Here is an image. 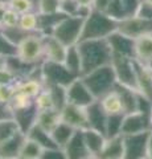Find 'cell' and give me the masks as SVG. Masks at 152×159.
I'll list each match as a JSON object with an SVG mask.
<instances>
[{
  "mask_svg": "<svg viewBox=\"0 0 152 159\" xmlns=\"http://www.w3.org/2000/svg\"><path fill=\"white\" fill-rule=\"evenodd\" d=\"M82 61V74H86L97 68L110 65L112 60V51L107 39L83 40L77 44Z\"/></svg>",
  "mask_w": 152,
  "mask_h": 159,
  "instance_id": "cell-1",
  "label": "cell"
},
{
  "mask_svg": "<svg viewBox=\"0 0 152 159\" xmlns=\"http://www.w3.org/2000/svg\"><path fill=\"white\" fill-rule=\"evenodd\" d=\"M118 29V21L110 17L106 12L93 11L85 17L80 41L83 40H99L107 39Z\"/></svg>",
  "mask_w": 152,
  "mask_h": 159,
  "instance_id": "cell-2",
  "label": "cell"
},
{
  "mask_svg": "<svg viewBox=\"0 0 152 159\" xmlns=\"http://www.w3.org/2000/svg\"><path fill=\"white\" fill-rule=\"evenodd\" d=\"M81 78L86 84V86L89 88L91 94L95 97V99H99L105 94L111 92L116 84L115 72L112 69L111 64L97 68L86 74H82Z\"/></svg>",
  "mask_w": 152,
  "mask_h": 159,
  "instance_id": "cell-3",
  "label": "cell"
},
{
  "mask_svg": "<svg viewBox=\"0 0 152 159\" xmlns=\"http://www.w3.org/2000/svg\"><path fill=\"white\" fill-rule=\"evenodd\" d=\"M16 56L27 64L41 65L44 62V34H28L21 43L17 44Z\"/></svg>",
  "mask_w": 152,
  "mask_h": 159,
  "instance_id": "cell-4",
  "label": "cell"
},
{
  "mask_svg": "<svg viewBox=\"0 0 152 159\" xmlns=\"http://www.w3.org/2000/svg\"><path fill=\"white\" fill-rule=\"evenodd\" d=\"M83 21H85V17L81 16H65L57 24L52 36L60 40L66 47L76 45V44L80 43Z\"/></svg>",
  "mask_w": 152,
  "mask_h": 159,
  "instance_id": "cell-5",
  "label": "cell"
},
{
  "mask_svg": "<svg viewBox=\"0 0 152 159\" xmlns=\"http://www.w3.org/2000/svg\"><path fill=\"white\" fill-rule=\"evenodd\" d=\"M41 77H42V81L45 84V86L61 85L66 88L76 78L81 76H77V74L70 72L62 62L44 61L41 64Z\"/></svg>",
  "mask_w": 152,
  "mask_h": 159,
  "instance_id": "cell-6",
  "label": "cell"
},
{
  "mask_svg": "<svg viewBox=\"0 0 152 159\" xmlns=\"http://www.w3.org/2000/svg\"><path fill=\"white\" fill-rule=\"evenodd\" d=\"M111 66L115 72L116 82L138 90V89H136V76H135L134 58L112 53Z\"/></svg>",
  "mask_w": 152,
  "mask_h": 159,
  "instance_id": "cell-7",
  "label": "cell"
},
{
  "mask_svg": "<svg viewBox=\"0 0 152 159\" xmlns=\"http://www.w3.org/2000/svg\"><path fill=\"white\" fill-rule=\"evenodd\" d=\"M118 31L131 39H139L145 34L152 33V21L141 19L139 16H131L118 21Z\"/></svg>",
  "mask_w": 152,
  "mask_h": 159,
  "instance_id": "cell-8",
  "label": "cell"
},
{
  "mask_svg": "<svg viewBox=\"0 0 152 159\" xmlns=\"http://www.w3.org/2000/svg\"><path fill=\"white\" fill-rule=\"evenodd\" d=\"M150 131L131 134V135H123L124 137V158L123 159H144V158H147V147H148Z\"/></svg>",
  "mask_w": 152,
  "mask_h": 159,
  "instance_id": "cell-9",
  "label": "cell"
},
{
  "mask_svg": "<svg viewBox=\"0 0 152 159\" xmlns=\"http://www.w3.org/2000/svg\"><path fill=\"white\" fill-rule=\"evenodd\" d=\"M152 130V117L141 111L124 114L122 135H131Z\"/></svg>",
  "mask_w": 152,
  "mask_h": 159,
  "instance_id": "cell-10",
  "label": "cell"
},
{
  "mask_svg": "<svg viewBox=\"0 0 152 159\" xmlns=\"http://www.w3.org/2000/svg\"><path fill=\"white\" fill-rule=\"evenodd\" d=\"M66 97L67 103H73V105L78 106H89L90 103L95 101V97L91 94L89 88L83 82L81 77L76 78L69 86H66Z\"/></svg>",
  "mask_w": 152,
  "mask_h": 159,
  "instance_id": "cell-11",
  "label": "cell"
},
{
  "mask_svg": "<svg viewBox=\"0 0 152 159\" xmlns=\"http://www.w3.org/2000/svg\"><path fill=\"white\" fill-rule=\"evenodd\" d=\"M61 119L63 122H66L67 125H70L72 127H74L76 130L89 129L86 107H83V106L66 103L61 110Z\"/></svg>",
  "mask_w": 152,
  "mask_h": 159,
  "instance_id": "cell-12",
  "label": "cell"
},
{
  "mask_svg": "<svg viewBox=\"0 0 152 159\" xmlns=\"http://www.w3.org/2000/svg\"><path fill=\"white\" fill-rule=\"evenodd\" d=\"M140 0H110L106 13L116 21L135 16Z\"/></svg>",
  "mask_w": 152,
  "mask_h": 159,
  "instance_id": "cell-13",
  "label": "cell"
},
{
  "mask_svg": "<svg viewBox=\"0 0 152 159\" xmlns=\"http://www.w3.org/2000/svg\"><path fill=\"white\" fill-rule=\"evenodd\" d=\"M107 43H109V45L114 54H120V56L134 58V54H135V40L134 39L120 33L116 29L115 32H112L107 37Z\"/></svg>",
  "mask_w": 152,
  "mask_h": 159,
  "instance_id": "cell-14",
  "label": "cell"
},
{
  "mask_svg": "<svg viewBox=\"0 0 152 159\" xmlns=\"http://www.w3.org/2000/svg\"><path fill=\"white\" fill-rule=\"evenodd\" d=\"M25 138V133L17 131L6 141L0 142V157H2V159H19Z\"/></svg>",
  "mask_w": 152,
  "mask_h": 159,
  "instance_id": "cell-15",
  "label": "cell"
},
{
  "mask_svg": "<svg viewBox=\"0 0 152 159\" xmlns=\"http://www.w3.org/2000/svg\"><path fill=\"white\" fill-rule=\"evenodd\" d=\"M67 47L57 40L54 36H44V61L63 62Z\"/></svg>",
  "mask_w": 152,
  "mask_h": 159,
  "instance_id": "cell-16",
  "label": "cell"
},
{
  "mask_svg": "<svg viewBox=\"0 0 152 159\" xmlns=\"http://www.w3.org/2000/svg\"><path fill=\"white\" fill-rule=\"evenodd\" d=\"M63 151H65L67 159H85L89 155L90 151L86 146L82 130H76L70 141L63 147Z\"/></svg>",
  "mask_w": 152,
  "mask_h": 159,
  "instance_id": "cell-17",
  "label": "cell"
},
{
  "mask_svg": "<svg viewBox=\"0 0 152 159\" xmlns=\"http://www.w3.org/2000/svg\"><path fill=\"white\" fill-rule=\"evenodd\" d=\"M86 113H87V122H89V127L94 129L97 131L103 133L106 131V122H107V113L103 110L101 102L95 99L89 106H86ZM106 135V134H105Z\"/></svg>",
  "mask_w": 152,
  "mask_h": 159,
  "instance_id": "cell-18",
  "label": "cell"
},
{
  "mask_svg": "<svg viewBox=\"0 0 152 159\" xmlns=\"http://www.w3.org/2000/svg\"><path fill=\"white\" fill-rule=\"evenodd\" d=\"M135 65V76H136V89L143 96L152 99V70L148 68L136 61L134 58Z\"/></svg>",
  "mask_w": 152,
  "mask_h": 159,
  "instance_id": "cell-19",
  "label": "cell"
},
{
  "mask_svg": "<svg viewBox=\"0 0 152 159\" xmlns=\"http://www.w3.org/2000/svg\"><path fill=\"white\" fill-rule=\"evenodd\" d=\"M134 58L152 70V33L135 40Z\"/></svg>",
  "mask_w": 152,
  "mask_h": 159,
  "instance_id": "cell-20",
  "label": "cell"
},
{
  "mask_svg": "<svg viewBox=\"0 0 152 159\" xmlns=\"http://www.w3.org/2000/svg\"><path fill=\"white\" fill-rule=\"evenodd\" d=\"M101 159H123L124 158V137L116 135L106 139V143L99 155Z\"/></svg>",
  "mask_w": 152,
  "mask_h": 159,
  "instance_id": "cell-21",
  "label": "cell"
},
{
  "mask_svg": "<svg viewBox=\"0 0 152 159\" xmlns=\"http://www.w3.org/2000/svg\"><path fill=\"white\" fill-rule=\"evenodd\" d=\"M114 89L120 97L124 114L138 111V90H135V89H132L130 86L122 85L119 82L115 84Z\"/></svg>",
  "mask_w": 152,
  "mask_h": 159,
  "instance_id": "cell-22",
  "label": "cell"
},
{
  "mask_svg": "<svg viewBox=\"0 0 152 159\" xmlns=\"http://www.w3.org/2000/svg\"><path fill=\"white\" fill-rule=\"evenodd\" d=\"M37 114L38 110L36 109L35 103L29 107L25 109H19V110H13V119L16 121L19 129L23 133H28L29 129H31L37 121Z\"/></svg>",
  "mask_w": 152,
  "mask_h": 159,
  "instance_id": "cell-23",
  "label": "cell"
},
{
  "mask_svg": "<svg viewBox=\"0 0 152 159\" xmlns=\"http://www.w3.org/2000/svg\"><path fill=\"white\" fill-rule=\"evenodd\" d=\"M65 16H67V15L61 11L54 13H38V33L44 34V36L52 34L57 24Z\"/></svg>",
  "mask_w": 152,
  "mask_h": 159,
  "instance_id": "cell-24",
  "label": "cell"
},
{
  "mask_svg": "<svg viewBox=\"0 0 152 159\" xmlns=\"http://www.w3.org/2000/svg\"><path fill=\"white\" fill-rule=\"evenodd\" d=\"M83 131V138H85L86 146L89 148L90 154H95V155H99L102 148H103L107 137L103 133L97 131L94 129H85Z\"/></svg>",
  "mask_w": 152,
  "mask_h": 159,
  "instance_id": "cell-25",
  "label": "cell"
},
{
  "mask_svg": "<svg viewBox=\"0 0 152 159\" xmlns=\"http://www.w3.org/2000/svg\"><path fill=\"white\" fill-rule=\"evenodd\" d=\"M98 101L101 102V105L103 107V110L107 113V116H112V114H124L120 97H119V94L116 93L115 89H112L111 92L105 94L103 97H101Z\"/></svg>",
  "mask_w": 152,
  "mask_h": 159,
  "instance_id": "cell-26",
  "label": "cell"
},
{
  "mask_svg": "<svg viewBox=\"0 0 152 159\" xmlns=\"http://www.w3.org/2000/svg\"><path fill=\"white\" fill-rule=\"evenodd\" d=\"M62 121L61 119V111L57 109H52V110H45V111H38L37 114V121L36 125L42 127L44 130L52 133L58 123Z\"/></svg>",
  "mask_w": 152,
  "mask_h": 159,
  "instance_id": "cell-27",
  "label": "cell"
},
{
  "mask_svg": "<svg viewBox=\"0 0 152 159\" xmlns=\"http://www.w3.org/2000/svg\"><path fill=\"white\" fill-rule=\"evenodd\" d=\"M63 65H65L70 72H73L77 76H82V61L78 45H70L66 49V54L63 58Z\"/></svg>",
  "mask_w": 152,
  "mask_h": 159,
  "instance_id": "cell-28",
  "label": "cell"
},
{
  "mask_svg": "<svg viewBox=\"0 0 152 159\" xmlns=\"http://www.w3.org/2000/svg\"><path fill=\"white\" fill-rule=\"evenodd\" d=\"M27 137L33 139L35 142H37L38 145H40L42 148H52V147H58L54 141H53L52 138V134L44 130L42 127H40L38 125H33L31 129H29V131L27 133Z\"/></svg>",
  "mask_w": 152,
  "mask_h": 159,
  "instance_id": "cell-29",
  "label": "cell"
},
{
  "mask_svg": "<svg viewBox=\"0 0 152 159\" xmlns=\"http://www.w3.org/2000/svg\"><path fill=\"white\" fill-rule=\"evenodd\" d=\"M74 133H76L74 127H72L70 125H67L66 122L61 121L54 129H53L50 134H52V138H53V141H54L56 145L58 147L63 148L66 143L70 141V138L73 137Z\"/></svg>",
  "mask_w": 152,
  "mask_h": 159,
  "instance_id": "cell-30",
  "label": "cell"
},
{
  "mask_svg": "<svg viewBox=\"0 0 152 159\" xmlns=\"http://www.w3.org/2000/svg\"><path fill=\"white\" fill-rule=\"evenodd\" d=\"M19 27L27 33H38V12L32 11L20 15Z\"/></svg>",
  "mask_w": 152,
  "mask_h": 159,
  "instance_id": "cell-31",
  "label": "cell"
},
{
  "mask_svg": "<svg viewBox=\"0 0 152 159\" xmlns=\"http://www.w3.org/2000/svg\"><path fill=\"white\" fill-rule=\"evenodd\" d=\"M44 148L31 138H25V142L21 147L19 159H40Z\"/></svg>",
  "mask_w": 152,
  "mask_h": 159,
  "instance_id": "cell-32",
  "label": "cell"
},
{
  "mask_svg": "<svg viewBox=\"0 0 152 159\" xmlns=\"http://www.w3.org/2000/svg\"><path fill=\"white\" fill-rule=\"evenodd\" d=\"M123 119H124V114H112V116L107 117V122H106V137L111 138V137H116V135H122V126H123Z\"/></svg>",
  "mask_w": 152,
  "mask_h": 159,
  "instance_id": "cell-33",
  "label": "cell"
},
{
  "mask_svg": "<svg viewBox=\"0 0 152 159\" xmlns=\"http://www.w3.org/2000/svg\"><path fill=\"white\" fill-rule=\"evenodd\" d=\"M53 98L54 102V107L57 110H62L63 106L67 103V97H66V88L61 85H52V86H45Z\"/></svg>",
  "mask_w": 152,
  "mask_h": 159,
  "instance_id": "cell-34",
  "label": "cell"
},
{
  "mask_svg": "<svg viewBox=\"0 0 152 159\" xmlns=\"http://www.w3.org/2000/svg\"><path fill=\"white\" fill-rule=\"evenodd\" d=\"M33 103H35V98L29 97L28 94L23 93L21 90L16 89V92H15L11 102H9V105H11L12 110H19V109H25V107L32 106Z\"/></svg>",
  "mask_w": 152,
  "mask_h": 159,
  "instance_id": "cell-35",
  "label": "cell"
},
{
  "mask_svg": "<svg viewBox=\"0 0 152 159\" xmlns=\"http://www.w3.org/2000/svg\"><path fill=\"white\" fill-rule=\"evenodd\" d=\"M35 106L38 111H45V110H52L54 107V102L50 96V92L45 88L44 90L35 98Z\"/></svg>",
  "mask_w": 152,
  "mask_h": 159,
  "instance_id": "cell-36",
  "label": "cell"
},
{
  "mask_svg": "<svg viewBox=\"0 0 152 159\" xmlns=\"http://www.w3.org/2000/svg\"><path fill=\"white\" fill-rule=\"evenodd\" d=\"M7 7L13 9L19 15L36 11V4L33 3V0H11L7 4Z\"/></svg>",
  "mask_w": 152,
  "mask_h": 159,
  "instance_id": "cell-37",
  "label": "cell"
},
{
  "mask_svg": "<svg viewBox=\"0 0 152 159\" xmlns=\"http://www.w3.org/2000/svg\"><path fill=\"white\" fill-rule=\"evenodd\" d=\"M17 131H21V130L19 129L15 119H8V121L0 122V142L6 141V139L12 137Z\"/></svg>",
  "mask_w": 152,
  "mask_h": 159,
  "instance_id": "cell-38",
  "label": "cell"
},
{
  "mask_svg": "<svg viewBox=\"0 0 152 159\" xmlns=\"http://www.w3.org/2000/svg\"><path fill=\"white\" fill-rule=\"evenodd\" d=\"M61 0H38L36 11L38 13H54L60 12Z\"/></svg>",
  "mask_w": 152,
  "mask_h": 159,
  "instance_id": "cell-39",
  "label": "cell"
},
{
  "mask_svg": "<svg viewBox=\"0 0 152 159\" xmlns=\"http://www.w3.org/2000/svg\"><path fill=\"white\" fill-rule=\"evenodd\" d=\"M3 32L4 34H6V37L11 41L13 45H16L17 47V44L19 43H21L24 39H25L28 34H31V33H27L25 31H23V29L20 27H12V28H7V29H3Z\"/></svg>",
  "mask_w": 152,
  "mask_h": 159,
  "instance_id": "cell-40",
  "label": "cell"
},
{
  "mask_svg": "<svg viewBox=\"0 0 152 159\" xmlns=\"http://www.w3.org/2000/svg\"><path fill=\"white\" fill-rule=\"evenodd\" d=\"M17 81L19 77L15 72L7 64H4V66L0 68V85H16Z\"/></svg>",
  "mask_w": 152,
  "mask_h": 159,
  "instance_id": "cell-41",
  "label": "cell"
},
{
  "mask_svg": "<svg viewBox=\"0 0 152 159\" xmlns=\"http://www.w3.org/2000/svg\"><path fill=\"white\" fill-rule=\"evenodd\" d=\"M16 54V45L9 41L6 37L3 29L0 28V56L3 57H9V56H15Z\"/></svg>",
  "mask_w": 152,
  "mask_h": 159,
  "instance_id": "cell-42",
  "label": "cell"
},
{
  "mask_svg": "<svg viewBox=\"0 0 152 159\" xmlns=\"http://www.w3.org/2000/svg\"><path fill=\"white\" fill-rule=\"evenodd\" d=\"M19 20H20V15H19L17 12H15L13 9H11V8L7 7L6 12H4V16H3L2 29L17 27V25H19Z\"/></svg>",
  "mask_w": 152,
  "mask_h": 159,
  "instance_id": "cell-43",
  "label": "cell"
},
{
  "mask_svg": "<svg viewBox=\"0 0 152 159\" xmlns=\"http://www.w3.org/2000/svg\"><path fill=\"white\" fill-rule=\"evenodd\" d=\"M60 11L67 16H80V7L76 0H61Z\"/></svg>",
  "mask_w": 152,
  "mask_h": 159,
  "instance_id": "cell-44",
  "label": "cell"
},
{
  "mask_svg": "<svg viewBox=\"0 0 152 159\" xmlns=\"http://www.w3.org/2000/svg\"><path fill=\"white\" fill-rule=\"evenodd\" d=\"M40 159H67V157L65 151H63V148L52 147V148H44Z\"/></svg>",
  "mask_w": 152,
  "mask_h": 159,
  "instance_id": "cell-45",
  "label": "cell"
},
{
  "mask_svg": "<svg viewBox=\"0 0 152 159\" xmlns=\"http://www.w3.org/2000/svg\"><path fill=\"white\" fill-rule=\"evenodd\" d=\"M136 16L152 21V4L145 2V0H140L139 8H138V11H136Z\"/></svg>",
  "mask_w": 152,
  "mask_h": 159,
  "instance_id": "cell-46",
  "label": "cell"
},
{
  "mask_svg": "<svg viewBox=\"0 0 152 159\" xmlns=\"http://www.w3.org/2000/svg\"><path fill=\"white\" fill-rule=\"evenodd\" d=\"M16 92V85H0V102L9 103Z\"/></svg>",
  "mask_w": 152,
  "mask_h": 159,
  "instance_id": "cell-47",
  "label": "cell"
},
{
  "mask_svg": "<svg viewBox=\"0 0 152 159\" xmlns=\"http://www.w3.org/2000/svg\"><path fill=\"white\" fill-rule=\"evenodd\" d=\"M76 3L80 7L81 17H86L93 11V0H76Z\"/></svg>",
  "mask_w": 152,
  "mask_h": 159,
  "instance_id": "cell-48",
  "label": "cell"
},
{
  "mask_svg": "<svg viewBox=\"0 0 152 159\" xmlns=\"http://www.w3.org/2000/svg\"><path fill=\"white\" fill-rule=\"evenodd\" d=\"M13 119V110L9 103L0 102V122Z\"/></svg>",
  "mask_w": 152,
  "mask_h": 159,
  "instance_id": "cell-49",
  "label": "cell"
},
{
  "mask_svg": "<svg viewBox=\"0 0 152 159\" xmlns=\"http://www.w3.org/2000/svg\"><path fill=\"white\" fill-rule=\"evenodd\" d=\"M110 0H93V9L101 12H106L107 7H109Z\"/></svg>",
  "mask_w": 152,
  "mask_h": 159,
  "instance_id": "cell-50",
  "label": "cell"
},
{
  "mask_svg": "<svg viewBox=\"0 0 152 159\" xmlns=\"http://www.w3.org/2000/svg\"><path fill=\"white\" fill-rule=\"evenodd\" d=\"M147 158L152 159V130L150 131V138H148V147H147Z\"/></svg>",
  "mask_w": 152,
  "mask_h": 159,
  "instance_id": "cell-51",
  "label": "cell"
},
{
  "mask_svg": "<svg viewBox=\"0 0 152 159\" xmlns=\"http://www.w3.org/2000/svg\"><path fill=\"white\" fill-rule=\"evenodd\" d=\"M6 9H7V4L0 3V28H2V21H3V16H4Z\"/></svg>",
  "mask_w": 152,
  "mask_h": 159,
  "instance_id": "cell-52",
  "label": "cell"
},
{
  "mask_svg": "<svg viewBox=\"0 0 152 159\" xmlns=\"http://www.w3.org/2000/svg\"><path fill=\"white\" fill-rule=\"evenodd\" d=\"M85 159H101V158L98 155H95V154H89V155H87Z\"/></svg>",
  "mask_w": 152,
  "mask_h": 159,
  "instance_id": "cell-53",
  "label": "cell"
},
{
  "mask_svg": "<svg viewBox=\"0 0 152 159\" xmlns=\"http://www.w3.org/2000/svg\"><path fill=\"white\" fill-rule=\"evenodd\" d=\"M6 58L7 57H3V56H0V68L4 66V64H6Z\"/></svg>",
  "mask_w": 152,
  "mask_h": 159,
  "instance_id": "cell-54",
  "label": "cell"
},
{
  "mask_svg": "<svg viewBox=\"0 0 152 159\" xmlns=\"http://www.w3.org/2000/svg\"><path fill=\"white\" fill-rule=\"evenodd\" d=\"M11 0H0V3H4V4H8Z\"/></svg>",
  "mask_w": 152,
  "mask_h": 159,
  "instance_id": "cell-55",
  "label": "cell"
},
{
  "mask_svg": "<svg viewBox=\"0 0 152 159\" xmlns=\"http://www.w3.org/2000/svg\"><path fill=\"white\" fill-rule=\"evenodd\" d=\"M37 2H38V0H33V3L36 4V7H37Z\"/></svg>",
  "mask_w": 152,
  "mask_h": 159,
  "instance_id": "cell-56",
  "label": "cell"
},
{
  "mask_svg": "<svg viewBox=\"0 0 152 159\" xmlns=\"http://www.w3.org/2000/svg\"><path fill=\"white\" fill-rule=\"evenodd\" d=\"M145 2H148V3H151V4H152V0H145Z\"/></svg>",
  "mask_w": 152,
  "mask_h": 159,
  "instance_id": "cell-57",
  "label": "cell"
},
{
  "mask_svg": "<svg viewBox=\"0 0 152 159\" xmlns=\"http://www.w3.org/2000/svg\"><path fill=\"white\" fill-rule=\"evenodd\" d=\"M144 159H148V158H144Z\"/></svg>",
  "mask_w": 152,
  "mask_h": 159,
  "instance_id": "cell-58",
  "label": "cell"
},
{
  "mask_svg": "<svg viewBox=\"0 0 152 159\" xmlns=\"http://www.w3.org/2000/svg\"><path fill=\"white\" fill-rule=\"evenodd\" d=\"M0 159H2V157H0Z\"/></svg>",
  "mask_w": 152,
  "mask_h": 159,
  "instance_id": "cell-59",
  "label": "cell"
}]
</instances>
